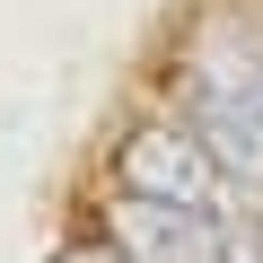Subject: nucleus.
Returning a JSON list of instances; mask_svg holds the SVG:
<instances>
[{
	"label": "nucleus",
	"instance_id": "f257e3e1",
	"mask_svg": "<svg viewBox=\"0 0 263 263\" xmlns=\"http://www.w3.org/2000/svg\"><path fill=\"white\" fill-rule=\"evenodd\" d=\"M184 123L193 141L228 167V176H263V44L246 35H219L193 53V79H184Z\"/></svg>",
	"mask_w": 263,
	"mask_h": 263
},
{
	"label": "nucleus",
	"instance_id": "f03ea898",
	"mask_svg": "<svg viewBox=\"0 0 263 263\" xmlns=\"http://www.w3.org/2000/svg\"><path fill=\"white\" fill-rule=\"evenodd\" d=\"M114 184L123 202H158V211H219L228 167L193 141V123H141L114 149Z\"/></svg>",
	"mask_w": 263,
	"mask_h": 263
},
{
	"label": "nucleus",
	"instance_id": "7ed1b4c3",
	"mask_svg": "<svg viewBox=\"0 0 263 263\" xmlns=\"http://www.w3.org/2000/svg\"><path fill=\"white\" fill-rule=\"evenodd\" d=\"M114 246L132 263H254V237L228 211H158V202H123Z\"/></svg>",
	"mask_w": 263,
	"mask_h": 263
},
{
	"label": "nucleus",
	"instance_id": "20e7f679",
	"mask_svg": "<svg viewBox=\"0 0 263 263\" xmlns=\"http://www.w3.org/2000/svg\"><path fill=\"white\" fill-rule=\"evenodd\" d=\"M53 263H132L123 246H70V254H53Z\"/></svg>",
	"mask_w": 263,
	"mask_h": 263
}]
</instances>
